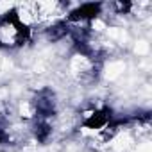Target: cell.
<instances>
[{
    "label": "cell",
    "instance_id": "6da1fadb",
    "mask_svg": "<svg viewBox=\"0 0 152 152\" xmlns=\"http://www.w3.org/2000/svg\"><path fill=\"white\" fill-rule=\"evenodd\" d=\"M27 43H31V32L23 29L13 15L0 20V48L22 50Z\"/></svg>",
    "mask_w": 152,
    "mask_h": 152
}]
</instances>
